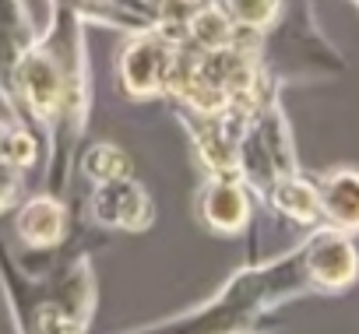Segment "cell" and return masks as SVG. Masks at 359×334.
Listing matches in <instances>:
<instances>
[{
	"instance_id": "6da1fadb",
	"label": "cell",
	"mask_w": 359,
	"mask_h": 334,
	"mask_svg": "<svg viewBox=\"0 0 359 334\" xmlns=\"http://www.w3.org/2000/svg\"><path fill=\"white\" fill-rule=\"evenodd\" d=\"M313 292L310 274H306V260H303V243L261 267H243L208 306L176 316L172 323H165L169 330H247L254 327L264 313H271L275 306Z\"/></svg>"
},
{
	"instance_id": "7a4b0ae2",
	"label": "cell",
	"mask_w": 359,
	"mask_h": 334,
	"mask_svg": "<svg viewBox=\"0 0 359 334\" xmlns=\"http://www.w3.org/2000/svg\"><path fill=\"white\" fill-rule=\"evenodd\" d=\"M176 57V39L158 29L130 32L120 53V85L130 99H162L169 85V67Z\"/></svg>"
},
{
	"instance_id": "3957f363",
	"label": "cell",
	"mask_w": 359,
	"mask_h": 334,
	"mask_svg": "<svg viewBox=\"0 0 359 334\" xmlns=\"http://www.w3.org/2000/svg\"><path fill=\"white\" fill-rule=\"evenodd\" d=\"M303 260L313 292H341L359 274V253L345 229L324 225L310 239H303Z\"/></svg>"
},
{
	"instance_id": "277c9868",
	"label": "cell",
	"mask_w": 359,
	"mask_h": 334,
	"mask_svg": "<svg viewBox=\"0 0 359 334\" xmlns=\"http://www.w3.org/2000/svg\"><path fill=\"white\" fill-rule=\"evenodd\" d=\"M88 211H92V222L106 229H120V232H144L155 222V204L134 176L95 183L88 194Z\"/></svg>"
},
{
	"instance_id": "5b68a950",
	"label": "cell",
	"mask_w": 359,
	"mask_h": 334,
	"mask_svg": "<svg viewBox=\"0 0 359 334\" xmlns=\"http://www.w3.org/2000/svg\"><path fill=\"white\" fill-rule=\"evenodd\" d=\"M201 222L219 236H240L250 225L254 197L240 176H212L198 194Z\"/></svg>"
},
{
	"instance_id": "8992f818",
	"label": "cell",
	"mask_w": 359,
	"mask_h": 334,
	"mask_svg": "<svg viewBox=\"0 0 359 334\" xmlns=\"http://www.w3.org/2000/svg\"><path fill=\"white\" fill-rule=\"evenodd\" d=\"M15 229H18V239L29 250H57L64 243V232H67V208L53 194L29 197L18 208Z\"/></svg>"
},
{
	"instance_id": "52a82bcc",
	"label": "cell",
	"mask_w": 359,
	"mask_h": 334,
	"mask_svg": "<svg viewBox=\"0 0 359 334\" xmlns=\"http://www.w3.org/2000/svg\"><path fill=\"white\" fill-rule=\"evenodd\" d=\"M36 43H39V36H36L25 0H0V99L4 102L11 95V71H15L18 57Z\"/></svg>"
},
{
	"instance_id": "ba28073f",
	"label": "cell",
	"mask_w": 359,
	"mask_h": 334,
	"mask_svg": "<svg viewBox=\"0 0 359 334\" xmlns=\"http://www.w3.org/2000/svg\"><path fill=\"white\" fill-rule=\"evenodd\" d=\"M57 4L78 15L81 22H99L106 29H120V32L155 29L148 0H57Z\"/></svg>"
},
{
	"instance_id": "9c48e42d",
	"label": "cell",
	"mask_w": 359,
	"mask_h": 334,
	"mask_svg": "<svg viewBox=\"0 0 359 334\" xmlns=\"http://www.w3.org/2000/svg\"><path fill=\"white\" fill-rule=\"evenodd\" d=\"M320 218L334 229L359 232V169H331L320 183Z\"/></svg>"
},
{
	"instance_id": "30bf717a",
	"label": "cell",
	"mask_w": 359,
	"mask_h": 334,
	"mask_svg": "<svg viewBox=\"0 0 359 334\" xmlns=\"http://www.w3.org/2000/svg\"><path fill=\"white\" fill-rule=\"evenodd\" d=\"M264 197H268V204H271L278 215H285V218H292V222H299V225H313V222L320 218V190H317V183L303 180L299 169L278 176V180L268 187Z\"/></svg>"
},
{
	"instance_id": "8fae6325",
	"label": "cell",
	"mask_w": 359,
	"mask_h": 334,
	"mask_svg": "<svg viewBox=\"0 0 359 334\" xmlns=\"http://www.w3.org/2000/svg\"><path fill=\"white\" fill-rule=\"evenodd\" d=\"M81 173H85V180H92V183H106V180H116V176H130V158H127V151L123 148H116V144H109V141H95V144H88L85 151H81Z\"/></svg>"
},
{
	"instance_id": "7c38bea8",
	"label": "cell",
	"mask_w": 359,
	"mask_h": 334,
	"mask_svg": "<svg viewBox=\"0 0 359 334\" xmlns=\"http://www.w3.org/2000/svg\"><path fill=\"white\" fill-rule=\"evenodd\" d=\"M148 4H151L158 32H165L176 43L187 36V25H191V15L198 8V0H148Z\"/></svg>"
},
{
	"instance_id": "4fadbf2b",
	"label": "cell",
	"mask_w": 359,
	"mask_h": 334,
	"mask_svg": "<svg viewBox=\"0 0 359 334\" xmlns=\"http://www.w3.org/2000/svg\"><path fill=\"white\" fill-rule=\"evenodd\" d=\"M226 4L240 25H250L261 32H268L282 15V0H226Z\"/></svg>"
},
{
	"instance_id": "5bb4252c",
	"label": "cell",
	"mask_w": 359,
	"mask_h": 334,
	"mask_svg": "<svg viewBox=\"0 0 359 334\" xmlns=\"http://www.w3.org/2000/svg\"><path fill=\"white\" fill-rule=\"evenodd\" d=\"M18 194H22V169L11 165L8 158H0V211L15 208Z\"/></svg>"
},
{
	"instance_id": "9a60e30c",
	"label": "cell",
	"mask_w": 359,
	"mask_h": 334,
	"mask_svg": "<svg viewBox=\"0 0 359 334\" xmlns=\"http://www.w3.org/2000/svg\"><path fill=\"white\" fill-rule=\"evenodd\" d=\"M11 127H15V123H4V120H0V158H4V148H8V137H11Z\"/></svg>"
},
{
	"instance_id": "2e32d148",
	"label": "cell",
	"mask_w": 359,
	"mask_h": 334,
	"mask_svg": "<svg viewBox=\"0 0 359 334\" xmlns=\"http://www.w3.org/2000/svg\"><path fill=\"white\" fill-rule=\"evenodd\" d=\"M355 4H359V0H355Z\"/></svg>"
}]
</instances>
